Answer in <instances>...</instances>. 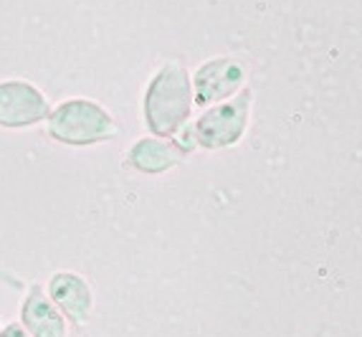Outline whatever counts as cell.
Masks as SVG:
<instances>
[{"label":"cell","mask_w":362,"mask_h":337,"mask_svg":"<svg viewBox=\"0 0 362 337\" xmlns=\"http://www.w3.org/2000/svg\"><path fill=\"white\" fill-rule=\"evenodd\" d=\"M0 337H30V335L21 325H8L6 330L0 332Z\"/></svg>","instance_id":"9c48e42d"},{"label":"cell","mask_w":362,"mask_h":337,"mask_svg":"<svg viewBox=\"0 0 362 337\" xmlns=\"http://www.w3.org/2000/svg\"><path fill=\"white\" fill-rule=\"evenodd\" d=\"M49 117V102L25 81L0 84V125L28 127Z\"/></svg>","instance_id":"3957f363"},{"label":"cell","mask_w":362,"mask_h":337,"mask_svg":"<svg viewBox=\"0 0 362 337\" xmlns=\"http://www.w3.org/2000/svg\"><path fill=\"white\" fill-rule=\"evenodd\" d=\"M49 297L54 307L66 314L69 322L84 327L91 317V289L84 279L71 271H59L49 282Z\"/></svg>","instance_id":"277c9868"},{"label":"cell","mask_w":362,"mask_h":337,"mask_svg":"<svg viewBox=\"0 0 362 337\" xmlns=\"http://www.w3.org/2000/svg\"><path fill=\"white\" fill-rule=\"evenodd\" d=\"M23 330L30 332V337H66V319L54 307V302L46 299L41 284H33L21 309Z\"/></svg>","instance_id":"5b68a950"},{"label":"cell","mask_w":362,"mask_h":337,"mask_svg":"<svg viewBox=\"0 0 362 337\" xmlns=\"http://www.w3.org/2000/svg\"><path fill=\"white\" fill-rule=\"evenodd\" d=\"M145 115L157 135H173L190 115V86L180 67H165L147 91Z\"/></svg>","instance_id":"6da1fadb"},{"label":"cell","mask_w":362,"mask_h":337,"mask_svg":"<svg viewBox=\"0 0 362 337\" xmlns=\"http://www.w3.org/2000/svg\"><path fill=\"white\" fill-rule=\"evenodd\" d=\"M177 160V155L173 152V147H168L165 142H155V139H142L134 144V150L129 152V163L134 168L145 170V173H157L165 170L168 165H173Z\"/></svg>","instance_id":"ba28073f"},{"label":"cell","mask_w":362,"mask_h":337,"mask_svg":"<svg viewBox=\"0 0 362 337\" xmlns=\"http://www.w3.org/2000/svg\"><path fill=\"white\" fill-rule=\"evenodd\" d=\"M49 132L64 144H94L117 132L115 120L99 104L71 99L61 104L49 120Z\"/></svg>","instance_id":"7a4b0ae2"},{"label":"cell","mask_w":362,"mask_h":337,"mask_svg":"<svg viewBox=\"0 0 362 337\" xmlns=\"http://www.w3.org/2000/svg\"><path fill=\"white\" fill-rule=\"evenodd\" d=\"M243 122V102L230 104V107L213 109L211 115H206L198 125V137L203 144H226L238 135Z\"/></svg>","instance_id":"8992f818"},{"label":"cell","mask_w":362,"mask_h":337,"mask_svg":"<svg viewBox=\"0 0 362 337\" xmlns=\"http://www.w3.org/2000/svg\"><path fill=\"white\" fill-rule=\"evenodd\" d=\"M235 81H238V69L235 67H230L226 61L211 64V67H206L198 74V81H195L198 84V102L206 104L211 99L228 94L235 86Z\"/></svg>","instance_id":"52a82bcc"}]
</instances>
